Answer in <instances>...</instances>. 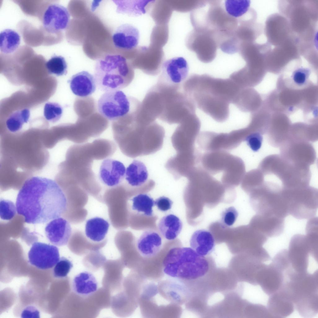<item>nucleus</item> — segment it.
Instances as JSON below:
<instances>
[{
	"label": "nucleus",
	"mask_w": 318,
	"mask_h": 318,
	"mask_svg": "<svg viewBox=\"0 0 318 318\" xmlns=\"http://www.w3.org/2000/svg\"><path fill=\"white\" fill-rule=\"evenodd\" d=\"M307 240L312 251L318 253V218L309 219L306 226Z\"/></svg>",
	"instance_id": "4c0bfd02"
},
{
	"label": "nucleus",
	"mask_w": 318,
	"mask_h": 318,
	"mask_svg": "<svg viewBox=\"0 0 318 318\" xmlns=\"http://www.w3.org/2000/svg\"><path fill=\"white\" fill-rule=\"evenodd\" d=\"M1 218L3 220H10L13 218L17 211L16 207L12 202L6 200L0 201Z\"/></svg>",
	"instance_id": "79ce46f5"
},
{
	"label": "nucleus",
	"mask_w": 318,
	"mask_h": 318,
	"mask_svg": "<svg viewBox=\"0 0 318 318\" xmlns=\"http://www.w3.org/2000/svg\"><path fill=\"white\" fill-rule=\"evenodd\" d=\"M267 308L271 317H285L294 311V305L282 288L269 296Z\"/></svg>",
	"instance_id": "aec40b11"
},
{
	"label": "nucleus",
	"mask_w": 318,
	"mask_h": 318,
	"mask_svg": "<svg viewBox=\"0 0 318 318\" xmlns=\"http://www.w3.org/2000/svg\"><path fill=\"white\" fill-rule=\"evenodd\" d=\"M63 109L59 104L53 102L46 103L44 108V116L48 121L52 123L58 121L61 118Z\"/></svg>",
	"instance_id": "58836bf2"
},
{
	"label": "nucleus",
	"mask_w": 318,
	"mask_h": 318,
	"mask_svg": "<svg viewBox=\"0 0 318 318\" xmlns=\"http://www.w3.org/2000/svg\"><path fill=\"white\" fill-rule=\"evenodd\" d=\"M30 115V110L25 108L15 111L8 118L6 126L11 132H16L21 129L23 125L29 120Z\"/></svg>",
	"instance_id": "72a5a7b5"
},
{
	"label": "nucleus",
	"mask_w": 318,
	"mask_h": 318,
	"mask_svg": "<svg viewBox=\"0 0 318 318\" xmlns=\"http://www.w3.org/2000/svg\"><path fill=\"white\" fill-rule=\"evenodd\" d=\"M164 272L178 280H193L201 278L207 272L209 266L205 257L191 248L176 247L170 249L162 264Z\"/></svg>",
	"instance_id": "7ed1b4c3"
},
{
	"label": "nucleus",
	"mask_w": 318,
	"mask_h": 318,
	"mask_svg": "<svg viewBox=\"0 0 318 318\" xmlns=\"http://www.w3.org/2000/svg\"><path fill=\"white\" fill-rule=\"evenodd\" d=\"M161 112L158 119L170 124H179L190 115L195 113L196 106L181 90L160 91Z\"/></svg>",
	"instance_id": "6e6552de"
},
{
	"label": "nucleus",
	"mask_w": 318,
	"mask_h": 318,
	"mask_svg": "<svg viewBox=\"0 0 318 318\" xmlns=\"http://www.w3.org/2000/svg\"><path fill=\"white\" fill-rule=\"evenodd\" d=\"M190 244L191 248L198 253L205 257L214 250L215 241L211 232L205 229H199L192 234Z\"/></svg>",
	"instance_id": "bb28decb"
},
{
	"label": "nucleus",
	"mask_w": 318,
	"mask_h": 318,
	"mask_svg": "<svg viewBox=\"0 0 318 318\" xmlns=\"http://www.w3.org/2000/svg\"><path fill=\"white\" fill-rule=\"evenodd\" d=\"M254 190L253 202L258 214L284 219L289 215L282 189L280 186L262 183Z\"/></svg>",
	"instance_id": "1a4fd4ad"
},
{
	"label": "nucleus",
	"mask_w": 318,
	"mask_h": 318,
	"mask_svg": "<svg viewBox=\"0 0 318 318\" xmlns=\"http://www.w3.org/2000/svg\"><path fill=\"white\" fill-rule=\"evenodd\" d=\"M141 104L137 99L117 90L103 94L98 101V109L102 116L109 120L127 116L137 121Z\"/></svg>",
	"instance_id": "0eeeda50"
},
{
	"label": "nucleus",
	"mask_w": 318,
	"mask_h": 318,
	"mask_svg": "<svg viewBox=\"0 0 318 318\" xmlns=\"http://www.w3.org/2000/svg\"><path fill=\"white\" fill-rule=\"evenodd\" d=\"M254 220L257 230L268 238L280 235L284 228V219L276 216L258 214Z\"/></svg>",
	"instance_id": "393cba45"
},
{
	"label": "nucleus",
	"mask_w": 318,
	"mask_h": 318,
	"mask_svg": "<svg viewBox=\"0 0 318 318\" xmlns=\"http://www.w3.org/2000/svg\"><path fill=\"white\" fill-rule=\"evenodd\" d=\"M21 38L18 33L15 30L6 29L0 33V50L6 55L14 52L18 48Z\"/></svg>",
	"instance_id": "473e14b6"
},
{
	"label": "nucleus",
	"mask_w": 318,
	"mask_h": 318,
	"mask_svg": "<svg viewBox=\"0 0 318 318\" xmlns=\"http://www.w3.org/2000/svg\"><path fill=\"white\" fill-rule=\"evenodd\" d=\"M284 279V273L270 263L259 271L257 282L262 291L269 296L282 287Z\"/></svg>",
	"instance_id": "a211bd4d"
},
{
	"label": "nucleus",
	"mask_w": 318,
	"mask_h": 318,
	"mask_svg": "<svg viewBox=\"0 0 318 318\" xmlns=\"http://www.w3.org/2000/svg\"><path fill=\"white\" fill-rule=\"evenodd\" d=\"M250 4V1L248 0H227L225 2V7L227 14L235 18L245 14Z\"/></svg>",
	"instance_id": "c9c22d12"
},
{
	"label": "nucleus",
	"mask_w": 318,
	"mask_h": 318,
	"mask_svg": "<svg viewBox=\"0 0 318 318\" xmlns=\"http://www.w3.org/2000/svg\"><path fill=\"white\" fill-rule=\"evenodd\" d=\"M133 202L132 209L139 212H142L147 216L152 215L153 207L155 201L146 194H139L134 197L132 199Z\"/></svg>",
	"instance_id": "f704fd0d"
},
{
	"label": "nucleus",
	"mask_w": 318,
	"mask_h": 318,
	"mask_svg": "<svg viewBox=\"0 0 318 318\" xmlns=\"http://www.w3.org/2000/svg\"><path fill=\"white\" fill-rule=\"evenodd\" d=\"M28 257L31 265L42 270L53 267L60 258L59 250L56 246L39 242L32 244Z\"/></svg>",
	"instance_id": "dca6fc26"
},
{
	"label": "nucleus",
	"mask_w": 318,
	"mask_h": 318,
	"mask_svg": "<svg viewBox=\"0 0 318 318\" xmlns=\"http://www.w3.org/2000/svg\"><path fill=\"white\" fill-rule=\"evenodd\" d=\"M263 137L259 132L251 133L246 137L245 141L248 145L254 152H257L261 147Z\"/></svg>",
	"instance_id": "37998d69"
},
{
	"label": "nucleus",
	"mask_w": 318,
	"mask_h": 318,
	"mask_svg": "<svg viewBox=\"0 0 318 318\" xmlns=\"http://www.w3.org/2000/svg\"><path fill=\"white\" fill-rule=\"evenodd\" d=\"M70 18L69 12L66 7L53 2L45 7L40 20L44 30L56 35L67 27Z\"/></svg>",
	"instance_id": "2eb2a0df"
},
{
	"label": "nucleus",
	"mask_w": 318,
	"mask_h": 318,
	"mask_svg": "<svg viewBox=\"0 0 318 318\" xmlns=\"http://www.w3.org/2000/svg\"><path fill=\"white\" fill-rule=\"evenodd\" d=\"M158 227L160 233L164 238L168 240H173L180 233L183 224L178 217L170 214L161 219Z\"/></svg>",
	"instance_id": "c85d7f7f"
},
{
	"label": "nucleus",
	"mask_w": 318,
	"mask_h": 318,
	"mask_svg": "<svg viewBox=\"0 0 318 318\" xmlns=\"http://www.w3.org/2000/svg\"><path fill=\"white\" fill-rule=\"evenodd\" d=\"M133 69L120 55L108 54L95 64L94 77L97 86L104 92L120 90L128 86L134 78Z\"/></svg>",
	"instance_id": "20e7f679"
},
{
	"label": "nucleus",
	"mask_w": 318,
	"mask_h": 318,
	"mask_svg": "<svg viewBox=\"0 0 318 318\" xmlns=\"http://www.w3.org/2000/svg\"><path fill=\"white\" fill-rule=\"evenodd\" d=\"M238 215V212L234 207L231 206L225 208L221 214V225L223 228L232 226L236 221Z\"/></svg>",
	"instance_id": "a19ab883"
},
{
	"label": "nucleus",
	"mask_w": 318,
	"mask_h": 318,
	"mask_svg": "<svg viewBox=\"0 0 318 318\" xmlns=\"http://www.w3.org/2000/svg\"><path fill=\"white\" fill-rule=\"evenodd\" d=\"M288 215L299 220L311 219L318 207L317 189L309 186L283 190Z\"/></svg>",
	"instance_id": "9d476101"
},
{
	"label": "nucleus",
	"mask_w": 318,
	"mask_h": 318,
	"mask_svg": "<svg viewBox=\"0 0 318 318\" xmlns=\"http://www.w3.org/2000/svg\"><path fill=\"white\" fill-rule=\"evenodd\" d=\"M201 155L198 151L178 152L175 156L169 160L166 168L176 179L182 176L188 177L200 163Z\"/></svg>",
	"instance_id": "f3484780"
},
{
	"label": "nucleus",
	"mask_w": 318,
	"mask_h": 318,
	"mask_svg": "<svg viewBox=\"0 0 318 318\" xmlns=\"http://www.w3.org/2000/svg\"><path fill=\"white\" fill-rule=\"evenodd\" d=\"M74 292L83 297L90 296L97 290L98 283L95 277L91 273L84 271L76 275L72 283Z\"/></svg>",
	"instance_id": "a878e982"
},
{
	"label": "nucleus",
	"mask_w": 318,
	"mask_h": 318,
	"mask_svg": "<svg viewBox=\"0 0 318 318\" xmlns=\"http://www.w3.org/2000/svg\"><path fill=\"white\" fill-rule=\"evenodd\" d=\"M125 177L131 186H141L148 179V173L146 166L141 161L134 160L126 169Z\"/></svg>",
	"instance_id": "c756f323"
},
{
	"label": "nucleus",
	"mask_w": 318,
	"mask_h": 318,
	"mask_svg": "<svg viewBox=\"0 0 318 318\" xmlns=\"http://www.w3.org/2000/svg\"><path fill=\"white\" fill-rule=\"evenodd\" d=\"M48 72L59 76L67 73V65L65 58L61 56H52L45 64Z\"/></svg>",
	"instance_id": "e433bc0d"
},
{
	"label": "nucleus",
	"mask_w": 318,
	"mask_h": 318,
	"mask_svg": "<svg viewBox=\"0 0 318 318\" xmlns=\"http://www.w3.org/2000/svg\"><path fill=\"white\" fill-rule=\"evenodd\" d=\"M162 244L160 235L156 231L148 230L140 236L137 242L136 247L139 254L145 258H151L160 252Z\"/></svg>",
	"instance_id": "5701e85b"
},
{
	"label": "nucleus",
	"mask_w": 318,
	"mask_h": 318,
	"mask_svg": "<svg viewBox=\"0 0 318 318\" xmlns=\"http://www.w3.org/2000/svg\"><path fill=\"white\" fill-rule=\"evenodd\" d=\"M139 37L138 29L131 24L126 23L121 25L116 29L112 35V39L116 48L130 50L137 47Z\"/></svg>",
	"instance_id": "412c9836"
},
{
	"label": "nucleus",
	"mask_w": 318,
	"mask_h": 318,
	"mask_svg": "<svg viewBox=\"0 0 318 318\" xmlns=\"http://www.w3.org/2000/svg\"><path fill=\"white\" fill-rule=\"evenodd\" d=\"M108 222L104 219L96 217L88 220L85 227L86 236L92 240L99 242L102 240L107 233Z\"/></svg>",
	"instance_id": "2f4dec72"
},
{
	"label": "nucleus",
	"mask_w": 318,
	"mask_h": 318,
	"mask_svg": "<svg viewBox=\"0 0 318 318\" xmlns=\"http://www.w3.org/2000/svg\"><path fill=\"white\" fill-rule=\"evenodd\" d=\"M284 75L285 81L290 88L301 89L309 86L312 79V72L308 67L297 66Z\"/></svg>",
	"instance_id": "cd10ccee"
},
{
	"label": "nucleus",
	"mask_w": 318,
	"mask_h": 318,
	"mask_svg": "<svg viewBox=\"0 0 318 318\" xmlns=\"http://www.w3.org/2000/svg\"><path fill=\"white\" fill-rule=\"evenodd\" d=\"M73 266L72 262L66 258L62 257L55 265L53 269V275L56 278L66 277Z\"/></svg>",
	"instance_id": "ea45409f"
},
{
	"label": "nucleus",
	"mask_w": 318,
	"mask_h": 318,
	"mask_svg": "<svg viewBox=\"0 0 318 318\" xmlns=\"http://www.w3.org/2000/svg\"><path fill=\"white\" fill-rule=\"evenodd\" d=\"M173 202L169 198L165 196L161 197L155 201V204L160 210L165 211L171 208Z\"/></svg>",
	"instance_id": "c03bdc74"
},
{
	"label": "nucleus",
	"mask_w": 318,
	"mask_h": 318,
	"mask_svg": "<svg viewBox=\"0 0 318 318\" xmlns=\"http://www.w3.org/2000/svg\"><path fill=\"white\" fill-rule=\"evenodd\" d=\"M189 67L182 57H175L164 61L161 64V73L157 84L170 88L180 89L186 80Z\"/></svg>",
	"instance_id": "9b49d317"
},
{
	"label": "nucleus",
	"mask_w": 318,
	"mask_h": 318,
	"mask_svg": "<svg viewBox=\"0 0 318 318\" xmlns=\"http://www.w3.org/2000/svg\"><path fill=\"white\" fill-rule=\"evenodd\" d=\"M67 205L66 197L56 181L37 176L25 181L16 202L17 212L30 224H43L60 217Z\"/></svg>",
	"instance_id": "f257e3e1"
},
{
	"label": "nucleus",
	"mask_w": 318,
	"mask_h": 318,
	"mask_svg": "<svg viewBox=\"0 0 318 318\" xmlns=\"http://www.w3.org/2000/svg\"><path fill=\"white\" fill-rule=\"evenodd\" d=\"M318 271L312 273L293 271L284 282V288L302 316L318 311Z\"/></svg>",
	"instance_id": "39448f33"
},
{
	"label": "nucleus",
	"mask_w": 318,
	"mask_h": 318,
	"mask_svg": "<svg viewBox=\"0 0 318 318\" xmlns=\"http://www.w3.org/2000/svg\"><path fill=\"white\" fill-rule=\"evenodd\" d=\"M182 89L196 107L220 122L228 118L229 104L233 103L238 90L230 78H216L206 74L191 75Z\"/></svg>",
	"instance_id": "f03ea898"
},
{
	"label": "nucleus",
	"mask_w": 318,
	"mask_h": 318,
	"mask_svg": "<svg viewBox=\"0 0 318 318\" xmlns=\"http://www.w3.org/2000/svg\"><path fill=\"white\" fill-rule=\"evenodd\" d=\"M116 6V12L119 14L137 16L146 12V8L152 0H113Z\"/></svg>",
	"instance_id": "7c9ffc66"
},
{
	"label": "nucleus",
	"mask_w": 318,
	"mask_h": 318,
	"mask_svg": "<svg viewBox=\"0 0 318 318\" xmlns=\"http://www.w3.org/2000/svg\"><path fill=\"white\" fill-rule=\"evenodd\" d=\"M45 231L49 241L59 246L67 244L71 234L70 223L66 220L61 217L51 220L46 225Z\"/></svg>",
	"instance_id": "4be33fe9"
},
{
	"label": "nucleus",
	"mask_w": 318,
	"mask_h": 318,
	"mask_svg": "<svg viewBox=\"0 0 318 318\" xmlns=\"http://www.w3.org/2000/svg\"><path fill=\"white\" fill-rule=\"evenodd\" d=\"M288 251L291 268L299 273L308 272L310 255L317 259L304 235H294L290 240Z\"/></svg>",
	"instance_id": "ddd939ff"
},
{
	"label": "nucleus",
	"mask_w": 318,
	"mask_h": 318,
	"mask_svg": "<svg viewBox=\"0 0 318 318\" xmlns=\"http://www.w3.org/2000/svg\"><path fill=\"white\" fill-rule=\"evenodd\" d=\"M307 141L290 139L282 145V157L296 165L308 167L314 161L315 152Z\"/></svg>",
	"instance_id": "4468645a"
},
{
	"label": "nucleus",
	"mask_w": 318,
	"mask_h": 318,
	"mask_svg": "<svg viewBox=\"0 0 318 318\" xmlns=\"http://www.w3.org/2000/svg\"><path fill=\"white\" fill-rule=\"evenodd\" d=\"M200 163L201 167L211 175L222 172L221 180L224 183L238 184L245 174L243 160L226 151L207 152L202 155Z\"/></svg>",
	"instance_id": "423d86ee"
},
{
	"label": "nucleus",
	"mask_w": 318,
	"mask_h": 318,
	"mask_svg": "<svg viewBox=\"0 0 318 318\" xmlns=\"http://www.w3.org/2000/svg\"><path fill=\"white\" fill-rule=\"evenodd\" d=\"M200 127V121L196 113L190 115L179 123L172 137L173 145L177 152L195 148V142Z\"/></svg>",
	"instance_id": "f8f14e48"
},
{
	"label": "nucleus",
	"mask_w": 318,
	"mask_h": 318,
	"mask_svg": "<svg viewBox=\"0 0 318 318\" xmlns=\"http://www.w3.org/2000/svg\"><path fill=\"white\" fill-rule=\"evenodd\" d=\"M126 168L121 162L112 159L104 160L100 167L99 178L104 184L110 187L120 184L125 176Z\"/></svg>",
	"instance_id": "6ab92c4d"
},
{
	"label": "nucleus",
	"mask_w": 318,
	"mask_h": 318,
	"mask_svg": "<svg viewBox=\"0 0 318 318\" xmlns=\"http://www.w3.org/2000/svg\"><path fill=\"white\" fill-rule=\"evenodd\" d=\"M69 82L72 93L80 97L89 96L96 90L97 85L94 76L86 71L73 75Z\"/></svg>",
	"instance_id": "b1692460"
}]
</instances>
